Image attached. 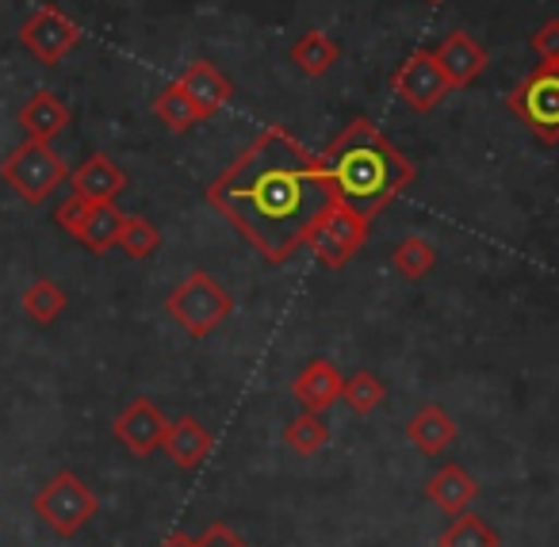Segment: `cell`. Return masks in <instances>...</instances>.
Masks as SVG:
<instances>
[{
	"mask_svg": "<svg viewBox=\"0 0 559 547\" xmlns=\"http://www.w3.org/2000/svg\"><path fill=\"white\" fill-rule=\"evenodd\" d=\"M207 203L264 261L284 264L334 207V192L319 157L288 127L272 123L211 180Z\"/></svg>",
	"mask_w": 559,
	"mask_h": 547,
	"instance_id": "6da1fadb",
	"label": "cell"
},
{
	"mask_svg": "<svg viewBox=\"0 0 559 547\" xmlns=\"http://www.w3.org/2000/svg\"><path fill=\"white\" fill-rule=\"evenodd\" d=\"M322 169L330 177V192L342 207L357 211L360 218L372 223L395 195L418 180L414 162L380 131L357 116L326 150H322Z\"/></svg>",
	"mask_w": 559,
	"mask_h": 547,
	"instance_id": "7a4b0ae2",
	"label": "cell"
},
{
	"mask_svg": "<svg viewBox=\"0 0 559 547\" xmlns=\"http://www.w3.org/2000/svg\"><path fill=\"white\" fill-rule=\"evenodd\" d=\"M165 307H169V318L188 333V337L200 341V337H207V333H215L218 325L230 318L234 295L226 292V287H218V280L211 276V272L195 269L173 287Z\"/></svg>",
	"mask_w": 559,
	"mask_h": 547,
	"instance_id": "3957f363",
	"label": "cell"
},
{
	"mask_svg": "<svg viewBox=\"0 0 559 547\" xmlns=\"http://www.w3.org/2000/svg\"><path fill=\"white\" fill-rule=\"evenodd\" d=\"M0 180L12 188L24 203L39 207L43 200L58 192V185L70 180V169H66L62 154H58L50 142H35L24 139L0 165Z\"/></svg>",
	"mask_w": 559,
	"mask_h": 547,
	"instance_id": "277c9868",
	"label": "cell"
},
{
	"mask_svg": "<svg viewBox=\"0 0 559 547\" xmlns=\"http://www.w3.org/2000/svg\"><path fill=\"white\" fill-rule=\"evenodd\" d=\"M506 108L521 119L528 134L544 146L559 142V58L540 62L513 93L506 96Z\"/></svg>",
	"mask_w": 559,
	"mask_h": 547,
	"instance_id": "5b68a950",
	"label": "cell"
},
{
	"mask_svg": "<svg viewBox=\"0 0 559 547\" xmlns=\"http://www.w3.org/2000/svg\"><path fill=\"white\" fill-rule=\"evenodd\" d=\"M32 509L55 536L70 539L100 513V498H96V490H88V483L81 475L58 471V475L32 498Z\"/></svg>",
	"mask_w": 559,
	"mask_h": 547,
	"instance_id": "8992f818",
	"label": "cell"
},
{
	"mask_svg": "<svg viewBox=\"0 0 559 547\" xmlns=\"http://www.w3.org/2000/svg\"><path fill=\"white\" fill-rule=\"evenodd\" d=\"M365 241H368V218H360L357 211L342 207V203L334 200V207L311 226L304 246H311V253L319 257L326 269H345V264L365 249Z\"/></svg>",
	"mask_w": 559,
	"mask_h": 547,
	"instance_id": "52a82bcc",
	"label": "cell"
},
{
	"mask_svg": "<svg viewBox=\"0 0 559 547\" xmlns=\"http://www.w3.org/2000/svg\"><path fill=\"white\" fill-rule=\"evenodd\" d=\"M391 88L411 111H433L444 96L452 93L449 78H444L441 62H437L433 50H411V55L399 62V70L391 73Z\"/></svg>",
	"mask_w": 559,
	"mask_h": 547,
	"instance_id": "ba28073f",
	"label": "cell"
},
{
	"mask_svg": "<svg viewBox=\"0 0 559 547\" xmlns=\"http://www.w3.org/2000/svg\"><path fill=\"white\" fill-rule=\"evenodd\" d=\"M20 43H24V47L32 50L43 66H58L81 43V27L73 24L62 9H50L47 4V9H39L35 16L24 20V27H20Z\"/></svg>",
	"mask_w": 559,
	"mask_h": 547,
	"instance_id": "9c48e42d",
	"label": "cell"
},
{
	"mask_svg": "<svg viewBox=\"0 0 559 547\" xmlns=\"http://www.w3.org/2000/svg\"><path fill=\"white\" fill-rule=\"evenodd\" d=\"M165 429H169V417H165L150 399L127 402V406L119 409L116 421H111L116 440L134 455H154L165 440Z\"/></svg>",
	"mask_w": 559,
	"mask_h": 547,
	"instance_id": "30bf717a",
	"label": "cell"
},
{
	"mask_svg": "<svg viewBox=\"0 0 559 547\" xmlns=\"http://www.w3.org/2000/svg\"><path fill=\"white\" fill-rule=\"evenodd\" d=\"M342 387H345V379L334 364L311 360L292 379V399L304 409H311V414H326V409H334L337 402H342Z\"/></svg>",
	"mask_w": 559,
	"mask_h": 547,
	"instance_id": "8fae6325",
	"label": "cell"
},
{
	"mask_svg": "<svg viewBox=\"0 0 559 547\" xmlns=\"http://www.w3.org/2000/svg\"><path fill=\"white\" fill-rule=\"evenodd\" d=\"M433 55H437V62H441V70L452 88H467L472 81H479L490 66L487 50H483L467 32H452Z\"/></svg>",
	"mask_w": 559,
	"mask_h": 547,
	"instance_id": "7c38bea8",
	"label": "cell"
},
{
	"mask_svg": "<svg viewBox=\"0 0 559 547\" xmlns=\"http://www.w3.org/2000/svg\"><path fill=\"white\" fill-rule=\"evenodd\" d=\"M70 188H73V195H81V200H88V203H116L127 188V173L119 169L111 157L93 154L88 162H81L78 169L70 173Z\"/></svg>",
	"mask_w": 559,
	"mask_h": 547,
	"instance_id": "4fadbf2b",
	"label": "cell"
},
{
	"mask_svg": "<svg viewBox=\"0 0 559 547\" xmlns=\"http://www.w3.org/2000/svg\"><path fill=\"white\" fill-rule=\"evenodd\" d=\"M177 85L185 88V96L192 100V108H195V116H200V119L218 116V111L226 108V100L234 96V85L211 62H192L177 78Z\"/></svg>",
	"mask_w": 559,
	"mask_h": 547,
	"instance_id": "5bb4252c",
	"label": "cell"
},
{
	"mask_svg": "<svg viewBox=\"0 0 559 547\" xmlns=\"http://www.w3.org/2000/svg\"><path fill=\"white\" fill-rule=\"evenodd\" d=\"M456 437H460L456 417H452L444 406H437V402L418 406L411 421H406V440H411L421 455H441L444 448L456 444Z\"/></svg>",
	"mask_w": 559,
	"mask_h": 547,
	"instance_id": "9a60e30c",
	"label": "cell"
},
{
	"mask_svg": "<svg viewBox=\"0 0 559 547\" xmlns=\"http://www.w3.org/2000/svg\"><path fill=\"white\" fill-rule=\"evenodd\" d=\"M162 448H165V455H169V460L177 463L180 471H195L211 455V448H215V437H211L207 425L195 421L192 414H185V417H177V421H169Z\"/></svg>",
	"mask_w": 559,
	"mask_h": 547,
	"instance_id": "2e32d148",
	"label": "cell"
},
{
	"mask_svg": "<svg viewBox=\"0 0 559 547\" xmlns=\"http://www.w3.org/2000/svg\"><path fill=\"white\" fill-rule=\"evenodd\" d=\"M475 494H479V483H475L460 463H444V467L433 471L426 483V498L433 501L441 513H452V516L464 513V509L475 501Z\"/></svg>",
	"mask_w": 559,
	"mask_h": 547,
	"instance_id": "e0dca14e",
	"label": "cell"
},
{
	"mask_svg": "<svg viewBox=\"0 0 559 547\" xmlns=\"http://www.w3.org/2000/svg\"><path fill=\"white\" fill-rule=\"evenodd\" d=\"M20 127H24L27 139L50 142L70 127V108H66L50 88H43V93H35L32 100L20 108Z\"/></svg>",
	"mask_w": 559,
	"mask_h": 547,
	"instance_id": "ac0fdd59",
	"label": "cell"
},
{
	"mask_svg": "<svg viewBox=\"0 0 559 547\" xmlns=\"http://www.w3.org/2000/svg\"><path fill=\"white\" fill-rule=\"evenodd\" d=\"M337 58H342V50H337V43L330 39L326 32H304L292 43V62H296L307 78H326L337 66Z\"/></svg>",
	"mask_w": 559,
	"mask_h": 547,
	"instance_id": "d6986e66",
	"label": "cell"
},
{
	"mask_svg": "<svg viewBox=\"0 0 559 547\" xmlns=\"http://www.w3.org/2000/svg\"><path fill=\"white\" fill-rule=\"evenodd\" d=\"M119 226H123V211H119L116 203H93V211H88V218H85V226H81L78 241L88 249V253L104 257L111 246H116Z\"/></svg>",
	"mask_w": 559,
	"mask_h": 547,
	"instance_id": "ffe728a7",
	"label": "cell"
},
{
	"mask_svg": "<svg viewBox=\"0 0 559 547\" xmlns=\"http://www.w3.org/2000/svg\"><path fill=\"white\" fill-rule=\"evenodd\" d=\"M284 444H288L292 452H299V455H314V452H322V448L330 444V425H326V414H311V409H304V414H296L288 425H284Z\"/></svg>",
	"mask_w": 559,
	"mask_h": 547,
	"instance_id": "44dd1931",
	"label": "cell"
},
{
	"mask_svg": "<svg viewBox=\"0 0 559 547\" xmlns=\"http://www.w3.org/2000/svg\"><path fill=\"white\" fill-rule=\"evenodd\" d=\"M154 116H157V123H165V131H173V134H185L200 123L192 100H188L185 88H180L177 81H169V85L154 96Z\"/></svg>",
	"mask_w": 559,
	"mask_h": 547,
	"instance_id": "7402d4cb",
	"label": "cell"
},
{
	"mask_svg": "<svg viewBox=\"0 0 559 547\" xmlns=\"http://www.w3.org/2000/svg\"><path fill=\"white\" fill-rule=\"evenodd\" d=\"M437 547H502V536H498L483 516L464 509V513H456V521L441 532Z\"/></svg>",
	"mask_w": 559,
	"mask_h": 547,
	"instance_id": "603a6c76",
	"label": "cell"
},
{
	"mask_svg": "<svg viewBox=\"0 0 559 547\" xmlns=\"http://www.w3.org/2000/svg\"><path fill=\"white\" fill-rule=\"evenodd\" d=\"M62 310H66V292L55 284V280L39 276L24 292V314L32 318V322L50 325V322H58V314H62Z\"/></svg>",
	"mask_w": 559,
	"mask_h": 547,
	"instance_id": "cb8c5ba5",
	"label": "cell"
},
{
	"mask_svg": "<svg viewBox=\"0 0 559 547\" xmlns=\"http://www.w3.org/2000/svg\"><path fill=\"white\" fill-rule=\"evenodd\" d=\"M116 246L123 249L131 261H146V257H154L157 246H162V234H157V226L150 223V218L123 215V226H119Z\"/></svg>",
	"mask_w": 559,
	"mask_h": 547,
	"instance_id": "d4e9b609",
	"label": "cell"
},
{
	"mask_svg": "<svg viewBox=\"0 0 559 547\" xmlns=\"http://www.w3.org/2000/svg\"><path fill=\"white\" fill-rule=\"evenodd\" d=\"M383 399H388V383H383V379H376L372 371H357V376H349V379H345V387H342V402L357 417H368L372 409H380Z\"/></svg>",
	"mask_w": 559,
	"mask_h": 547,
	"instance_id": "484cf974",
	"label": "cell"
},
{
	"mask_svg": "<svg viewBox=\"0 0 559 547\" xmlns=\"http://www.w3.org/2000/svg\"><path fill=\"white\" fill-rule=\"evenodd\" d=\"M433 261H437L433 246H429L426 238H418V234L403 238L395 246V253H391V264H395V272L403 280H426V272L433 269Z\"/></svg>",
	"mask_w": 559,
	"mask_h": 547,
	"instance_id": "4316f807",
	"label": "cell"
},
{
	"mask_svg": "<svg viewBox=\"0 0 559 547\" xmlns=\"http://www.w3.org/2000/svg\"><path fill=\"white\" fill-rule=\"evenodd\" d=\"M88 211H93V203H88V200H81V195H70V200H62V203H58V211H55V223L62 226L66 234H73V238H78V234H81V226H85V218H88Z\"/></svg>",
	"mask_w": 559,
	"mask_h": 547,
	"instance_id": "83f0119b",
	"label": "cell"
},
{
	"mask_svg": "<svg viewBox=\"0 0 559 547\" xmlns=\"http://www.w3.org/2000/svg\"><path fill=\"white\" fill-rule=\"evenodd\" d=\"M195 547H249V544L238 536V532L230 528V524L211 521L207 528L200 532V539H195Z\"/></svg>",
	"mask_w": 559,
	"mask_h": 547,
	"instance_id": "f1b7e54d",
	"label": "cell"
},
{
	"mask_svg": "<svg viewBox=\"0 0 559 547\" xmlns=\"http://www.w3.org/2000/svg\"><path fill=\"white\" fill-rule=\"evenodd\" d=\"M533 50L540 55V62H548V58H559V16L548 20V24H544L540 32L533 35Z\"/></svg>",
	"mask_w": 559,
	"mask_h": 547,
	"instance_id": "f546056e",
	"label": "cell"
},
{
	"mask_svg": "<svg viewBox=\"0 0 559 547\" xmlns=\"http://www.w3.org/2000/svg\"><path fill=\"white\" fill-rule=\"evenodd\" d=\"M162 547H195V539L192 536H188V532H169V536H165L162 539Z\"/></svg>",
	"mask_w": 559,
	"mask_h": 547,
	"instance_id": "4dcf8cb0",
	"label": "cell"
},
{
	"mask_svg": "<svg viewBox=\"0 0 559 547\" xmlns=\"http://www.w3.org/2000/svg\"><path fill=\"white\" fill-rule=\"evenodd\" d=\"M429 4H441V0H429Z\"/></svg>",
	"mask_w": 559,
	"mask_h": 547,
	"instance_id": "1f68e13d",
	"label": "cell"
}]
</instances>
